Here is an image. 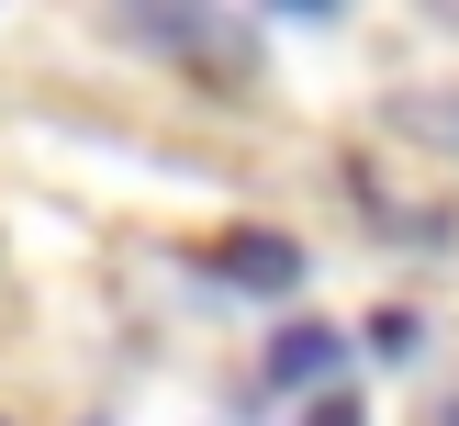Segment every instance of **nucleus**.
I'll return each mask as SVG.
<instances>
[{"instance_id":"1","label":"nucleus","mask_w":459,"mask_h":426,"mask_svg":"<svg viewBox=\"0 0 459 426\" xmlns=\"http://www.w3.org/2000/svg\"><path fill=\"white\" fill-rule=\"evenodd\" d=\"M213 269H224L236 291H291V281H303V247H291L281 224H236V236L213 247Z\"/></svg>"},{"instance_id":"2","label":"nucleus","mask_w":459,"mask_h":426,"mask_svg":"<svg viewBox=\"0 0 459 426\" xmlns=\"http://www.w3.org/2000/svg\"><path fill=\"white\" fill-rule=\"evenodd\" d=\"M336 370H348V336L336 326H281V348H269L281 393H336Z\"/></svg>"},{"instance_id":"3","label":"nucleus","mask_w":459,"mask_h":426,"mask_svg":"<svg viewBox=\"0 0 459 426\" xmlns=\"http://www.w3.org/2000/svg\"><path fill=\"white\" fill-rule=\"evenodd\" d=\"M303 426H370V415H359V393H325V404H314Z\"/></svg>"}]
</instances>
